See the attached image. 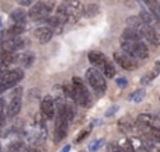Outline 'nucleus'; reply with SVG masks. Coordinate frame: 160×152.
Listing matches in <instances>:
<instances>
[{
	"label": "nucleus",
	"instance_id": "393cba45",
	"mask_svg": "<svg viewBox=\"0 0 160 152\" xmlns=\"http://www.w3.org/2000/svg\"><path fill=\"white\" fill-rule=\"evenodd\" d=\"M146 4H148V7H149V13H152L156 18L160 20V4L158 3V0H150Z\"/></svg>",
	"mask_w": 160,
	"mask_h": 152
},
{
	"label": "nucleus",
	"instance_id": "4c0bfd02",
	"mask_svg": "<svg viewBox=\"0 0 160 152\" xmlns=\"http://www.w3.org/2000/svg\"><path fill=\"white\" fill-rule=\"evenodd\" d=\"M0 25H2V18H0Z\"/></svg>",
	"mask_w": 160,
	"mask_h": 152
},
{
	"label": "nucleus",
	"instance_id": "c756f323",
	"mask_svg": "<svg viewBox=\"0 0 160 152\" xmlns=\"http://www.w3.org/2000/svg\"><path fill=\"white\" fill-rule=\"evenodd\" d=\"M105 152H122V149L118 144H115V142H110V144L107 145V151Z\"/></svg>",
	"mask_w": 160,
	"mask_h": 152
},
{
	"label": "nucleus",
	"instance_id": "6e6552de",
	"mask_svg": "<svg viewBox=\"0 0 160 152\" xmlns=\"http://www.w3.org/2000/svg\"><path fill=\"white\" fill-rule=\"evenodd\" d=\"M114 61L125 71H135L138 68V59H135L133 56L128 55V54H119L115 52L114 54Z\"/></svg>",
	"mask_w": 160,
	"mask_h": 152
},
{
	"label": "nucleus",
	"instance_id": "58836bf2",
	"mask_svg": "<svg viewBox=\"0 0 160 152\" xmlns=\"http://www.w3.org/2000/svg\"><path fill=\"white\" fill-rule=\"evenodd\" d=\"M158 117H159V118H160V113H159V116H158Z\"/></svg>",
	"mask_w": 160,
	"mask_h": 152
},
{
	"label": "nucleus",
	"instance_id": "aec40b11",
	"mask_svg": "<svg viewBox=\"0 0 160 152\" xmlns=\"http://www.w3.org/2000/svg\"><path fill=\"white\" fill-rule=\"evenodd\" d=\"M139 18H141L146 25H149V27H153V28H155L156 23L159 21V20L156 18V17L153 16L152 13H149V11H141V14H139Z\"/></svg>",
	"mask_w": 160,
	"mask_h": 152
},
{
	"label": "nucleus",
	"instance_id": "5701e85b",
	"mask_svg": "<svg viewBox=\"0 0 160 152\" xmlns=\"http://www.w3.org/2000/svg\"><path fill=\"white\" fill-rule=\"evenodd\" d=\"M101 71H102V76L104 77L107 76V79H112V77L115 76V68H114V65L111 64L108 59H107V62L102 65Z\"/></svg>",
	"mask_w": 160,
	"mask_h": 152
},
{
	"label": "nucleus",
	"instance_id": "e433bc0d",
	"mask_svg": "<svg viewBox=\"0 0 160 152\" xmlns=\"http://www.w3.org/2000/svg\"><path fill=\"white\" fill-rule=\"evenodd\" d=\"M142 2H145V3H149V2H150V0H142Z\"/></svg>",
	"mask_w": 160,
	"mask_h": 152
},
{
	"label": "nucleus",
	"instance_id": "f8f14e48",
	"mask_svg": "<svg viewBox=\"0 0 160 152\" xmlns=\"http://www.w3.org/2000/svg\"><path fill=\"white\" fill-rule=\"evenodd\" d=\"M24 44L25 41L21 37H13V38L7 39L2 47H3V51H6V52H17L18 50H21L24 47Z\"/></svg>",
	"mask_w": 160,
	"mask_h": 152
},
{
	"label": "nucleus",
	"instance_id": "ea45409f",
	"mask_svg": "<svg viewBox=\"0 0 160 152\" xmlns=\"http://www.w3.org/2000/svg\"><path fill=\"white\" fill-rule=\"evenodd\" d=\"M65 2H69V0H65Z\"/></svg>",
	"mask_w": 160,
	"mask_h": 152
},
{
	"label": "nucleus",
	"instance_id": "72a5a7b5",
	"mask_svg": "<svg viewBox=\"0 0 160 152\" xmlns=\"http://www.w3.org/2000/svg\"><path fill=\"white\" fill-rule=\"evenodd\" d=\"M17 2H18V4L22 6V7H28V6L32 4L34 0H17Z\"/></svg>",
	"mask_w": 160,
	"mask_h": 152
},
{
	"label": "nucleus",
	"instance_id": "f3484780",
	"mask_svg": "<svg viewBox=\"0 0 160 152\" xmlns=\"http://www.w3.org/2000/svg\"><path fill=\"white\" fill-rule=\"evenodd\" d=\"M35 61V56L32 52H24V54H17V62L22 65L24 68H30Z\"/></svg>",
	"mask_w": 160,
	"mask_h": 152
},
{
	"label": "nucleus",
	"instance_id": "0eeeda50",
	"mask_svg": "<svg viewBox=\"0 0 160 152\" xmlns=\"http://www.w3.org/2000/svg\"><path fill=\"white\" fill-rule=\"evenodd\" d=\"M65 8V14H66V20L70 23H75L79 20V17L83 13V6L79 0H69V2H65L63 4Z\"/></svg>",
	"mask_w": 160,
	"mask_h": 152
},
{
	"label": "nucleus",
	"instance_id": "ddd939ff",
	"mask_svg": "<svg viewBox=\"0 0 160 152\" xmlns=\"http://www.w3.org/2000/svg\"><path fill=\"white\" fill-rule=\"evenodd\" d=\"M34 35H35V38L38 39L41 44H47L53 37V31L51 27H39L34 31Z\"/></svg>",
	"mask_w": 160,
	"mask_h": 152
},
{
	"label": "nucleus",
	"instance_id": "7c9ffc66",
	"mask_svg": "<svg viewBox=\"0 0 160 152\" xmlns=\"http://www.w3.org/2000/svg\"><path fill=\"white\" fill-rule=\"evenodd\" d=\"M91 128H93V125H90V127L87 128V130H83L82 133H80V135L78 137V138H76V142H80V141H83V139L86 138V137L88 135V134H90V130Z\"/></svg>",
	"mask_w": 160,
	"mask_h": 152
},
{
	"label": "nucleus",
	"instance_id": "2f4dec72",
	"mask_svg": "<svg viewBox=\"0 0 160 152\" xmlns=\"http://www.w3.org/2000/svg\"><path fill=\"white\" fill-rule=\"evenodd\" d=\"M7 39H10V35H8L7 30H2V31H0V47H2V45L4 44Z\"/></svg>",
	"mask_w": 160,
	"mask_h": 152
},
{
	"label": "nucleus",
	"instance_id": "7ed1b4c3",
	"mask_svg": "<svg viewBox=\"0 0 160 152\" xmlns=\"http://www.w3.org/2000/svg\"><path fill=\"white\" fill-rule=\"evenodd\" d=\"M22 77H24V73H22L21 69H6L3 72H0V93L14 87Z\"/></svg>",
	"mask_w": 160,
	"mask_h": 152
},
{
	"label": "nucleus",
	"instance_id": "39448f33",
	"mask_svg": "<svg viewBox=\"0 0 160 152\" xmlns=\"http://www.w3.org/2000/svg\"><path fill=\"white\" fill-rule=\"evenodd\" d=\"M51 10H52V2H38L37 4H34L28 11V17L32 21H39V20H45L47 17H49Z\"/></svg>",
	"mask_w": 160,
	"mask_h": 152
},
{
	"label": "nucleus",
	"instance_id": "f257e3e1",
	"mask_svg": "<svg viewBox=\"0 0 160 152\" xmlns=\"http://www.w3.org/2000/svg\"><path fill=\"white\" fill-rule=\"evenodd\" d=\"M70 90H72V93H70V100H73L76 104L82 106V107H84V108L91 106V103H93L91 94L88 93L87 87L84 86L82 79L73 77L72 85H70Z\"/></svg>",
	"mask_w": 160,
	"mask_h": 152
},
{
	"label": "nucleus",
	"instance_id": "9b49d317",
	"mask_svg": "<svg viewBox=\"0 0 160 152\" xmlns=\"http://www.w3.org/2000/svg\"><path fill=\"white\" fill-rule=\"evenodd\" d=\"M141 34H142V37H143V39H146V41L149 42L152 47H159V44H160V37H159L158 31H156L153 27L145 25V27L142 28Z\"/></svg>",
	"mask_w": 160,
	"mask_h": 152
},
{
	"label": "nucleus",
	"instance_id": "6ab92c4d",
	"mask_svg": "<svg viewBox=\"0 0 160 152\" xmlns=\"http://www.w3.org/2000/svg\"><path fill=\"white\" fill-rule=\"evenodd\" d=\"M122 39H133V41H142V39H143V37H142V34L139 33L138 30L127 27V28L124 30V34H122Z\"/></svg>",
	"mask_w": 160,
	"mask_h": 152
},
{
	"label": "nucleus",
	"instance_id": "c85d7f7f",
	"mask_svg": "<svg viewBox=\"0 0 160 152\" xmlns=\"http://www.w3.org/2000/svg\"><path fill=\"white\" fill-rule=\"evenodd\" d=\"M27 152H47V148L44 147V144H31Z\"/></svg>",
	"mask_w": 160,
	"mask_h": 152
},
{
	"label": "nucleus",
	"instance_id": "473e14b6",
	"mask_svg": "<svg viewBox=\"0 0 160 152\" xmlns=\"http://www.w3.org/2000/svg\"><path fill=\"white\" fill-rule=\"evenodd\" d=\"M117 85H118L119 87H127L128 80L125 79V77H118V79H117Z\"/></svg>",
	"mask_w": 160,
	"mask_h": 152
},
{
	"label": "nucleus",
	"instance_id": "4be33fe9",
	"mask_svg": "<svg viewBox=\"0 0 160 152\" xmlns=\"http://www.w3.org/2000/svg\"><path fill=\"white\" fill-rule=\"evenodd\" d=\"M100 11V6L98 4H94V3H91V4L86 6V7H83V16L84 17H88V18H91V17L97 16Z\"/></svg>",
	"mask_w": 160,
	"mask_h": 152
},
{
	"label": "nucleus",
	"instance_id": "cd10ccee",
	"mask_svg": "<svg viewBox=\"0 0 160 152\" xmlns=\"http://www.w3.org/2000/svg\"><path fill=\"white\" fill-rule=\"evenodd\" d=\"M104 142H105V141H104L102 138L96 139V141H93L90 145H88V149H90L91 152H97V151L100 149V148L102 147V145H104Z\"/></svg>",
	"mask_w": 160,
	"mask_h": 152
},
{
	"label": "nucleus",
	"instance_id": "412c9836",
	"mask_svg": "<svg viewBox=\"0 0 160 152\" xmlns=\"http://www.w3.org/2000/svg\"><path fill=\"white\" fill-rule=\"evenodd\" d=\"M143 147L146 152H160V142L159 141H153V139L150 138H146L143 139Z\"/></svg>",
	"mask_w": 160,
	"mask_h": 152
},
{
	"label": "nucleus",
	"instance_id": "f704fd0d",
	"mask_svg": "<svg viewBox=\"0 0 160 152\" xmlns=\"http://www.w3.org/2000/svg\"><path fill=\"white\" fill-rule=\"evenodd\" d=\"M117 110H118V107H117V106H112V107H111L110 110H108L107 113H105V116H107V117H111V116H114V114L117 113Z\"/></svg>",
	"mask_w": 160,
	"mask_h": 152
},
{
	"label": "nucleus",
	"instance_id": "1a4fd4ad",
	"mask_svg": "<svg viewBox=\"0 0 160 152\" xmlns=\"http://www.w3.org/2000/svg\"><path fill=\"white\" fill-rule=\"evenodd\" d=\"M55 100L52 96H45L41 100V114L47 120H51L55 117Z\"/></svg>",
	"mask_w": 160,
	"mask_h": 152
},
{
	"label": "nucleus",
	"instance_id": "f03ea898",
	"mask_svg": "<svg viewBox=\"0 0 160 152\" xmlns=\"http://www.w3.org/2000/svg\"><path fill=\"white\" fill-rule=\"evenodd\" d=\"M121 48L125 54L133 56L135 59H146L149 56V50L146 44L142 41H133V39H122Z\"/></svg>",
	"mask_w": 160,
	"mask_h": 152
},
{
	"label": "nucleus",
	"instance_id": "dca6fc26",
	"mask_svg": "<svg viewBox=\"0 0 160 152\" xmlns=\"http://www.w3.org/2000/svg\"><path fill=\"white\" fill-rule=\"evenodd\" d=\"M118 127H119V130H121L122 133H127V134H129V133H136V131H138V125H136L131 118H129V120H128V118L119 120Z\"/></svg>",
	"mask_w": 160,
	"mask_h": 152
},
{
	"label": "nucleus",
	"instance_id": "20e7f679",
	"mask_svg": "<svg viewBox=\"0 0 160 152\" xmlns=\"http://www.w3.org/2000/svg\"><path fill=\"white\" fill-rule=\"evenodd\" d=\"M86 79L90 83V86L96 90V93L102 94L107 90V83H105V77L100 72L97 68H90L86 71Z\"/></svg>",
	"mask_w": 160,
	"mask_h": 152
},
{
	"label": "nucleus",
	"instance_id": "4468645a",
	"mask_svg": "<svg viewBox=\"0 0 160 152\" xmlns=\"http://www.w3.org/2000/svg\"><path fill=\"white\" fill-rule=\"evenodd\" d=\"M88 61H90L91 65H94V68L101 69L102 65L107 62V58H105V55L102 52H100V51H91V52H88Z\"/></svg>",
	"mask_w": 160,
	"mask_h": 152
},
{
	"label": "nucleus",
	"instance_id": "423d86ee",
	"mask_svg": "<svg viewBox=\"0 0 160 152\" xmlns=\"http://www.w3.org/2000/svg\"><path fill=\"white\" fill-rule=\"evenodd\" d=\"M55 114H56V117H55V130H53V141L58 144L62 139L66 138L70 123L65 118L61 111H56Z\"/></svg>",
	"mask_w": 160,
	"mask_h": 152
},
{
	"label": "nucleus",
	"instance_id": "a878e982",
	"mask_svg": "<svg viewBox=\"0 0 160 152\" xmlns=\"http://www.w3.org/2000/svg\"><path fill=\"white\" fill-rule=\"evenodd\" d=\"M22 31H24V24H14L13 27L8 28L7 33L10 35V38H13V37H20V34H22Z\"/></svg>",
	"mask_w": 160,
	"mask_h": 152
},
{
	"label": "nucleus",
	"instance_id": "a211bd4d",
	"mask_svg": "<svg viewBox=\"0 0 160 152\" xmlns=\"http://www.w3.org/2000/svg\"><path fill=\"white\" fill-rule=\"evenodd\" d=\"M27 17H28L27 11L22 10V8H16V10L10 14V18L14 21V24H24V23L27 21Z\"/></svg>",
	"mask_w": 160,
	"mask_h": 152
},
{
	"label": "nucleus",
	"instance_id": "9d476101",
	"mask_svg": "<svg viewBox=\"0 0 160 152\" xmlns=\"http://www.w3.org/2000/svg\"><path fill=\"white\" fill-rule=\"evenodd\" d=\"M21 104H22L21 96L11 97L7 108H4V116L7 117V118H13V117H16L17 114L20 113V110H21Z\"/></svg>",
	"mask_w": 160,
	"mask_h": 152
},
{
	"label": "nucleus",
	"instance_id": "b1692460",
	"mask_svg": "<svg viewBox=\"0 0 160 152\" xmlns=\"http://www.w3.org/2000/svg\"><path fill=\"white\" fill-rule=\"evenodd\" d=\"M145 96H146V90H145V89H138V90L132 92V93L129 94L128 100L133 102V103H141L142 100L145 99Z\"/></svg>",
	"mask_w": 160,
	"mask_h": 152
},
{
	"label": "nucleus",
	"instance_id": "c9c22d12",
	"mask_svg": "<svg viewBox=\"0 0 160 152\" xmlns=\"http://www.w3.org/2000/svg\"><path fill=\"white\" fill-rule=\"evenodd\" d=\"M70 151V145H66V147H63L61 149V152H69Z\"/></svg>",
	"mask_w": 160,
	"mask_h": 152
},
{
	"label": "nucleus",
	"instance_id": "2eb2a0df",
	"mask_svg": "<svg viewBox=\"0 0 160 152\" xmlns=\"http://www.w3.org/2000/svg\"><path fill=\"white\" fill-rule=\"evenodd\" d=\"M160 75V61H158L155 65H153V68L149 71V72L146 73L143 77L141 79V85H149L152 80H155L156 77H158Z\"/></svg>",
	"mask_w": 160,
	"mask_h": 152
},
{
	"label": "nucleus",
	"instance_id": "bb28decb",
	"mask_svg": "<svg viewBox=\"0 0 160 152\" xmlns=\"http://www.w3.org/2000/svg\"><path fill=\"white\" fill-rule=\"evenodd\" d=\"M121 147L122 152H135V148H133V144L131 139H122L121 144H118Z\"/></svg>",
	"mask_w": 160,
	"mask_h": 152
}]
</instances>
